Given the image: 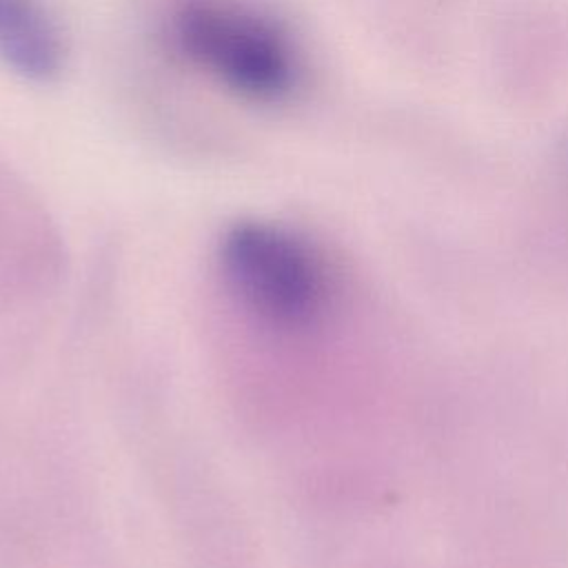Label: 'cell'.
Instances as JSON below:
<instances>
[{
    "instance_id": "1",
    "label": "cell",
    "mask_w": 568,
    "mask_h": 568,
    "mask_svg": "<svg viewBox=\"0 0 568 568\" xmlns=\"http://www.w3.org/2000/svg\"><path fill=\"white\" fill-rule=\"evenodd\" d=\"M178 53L224 91L280 104L302 87L304 60L291 31L244 0H180L169 18Z\"/></svg>"
},
{
    "instance_id": "2",
    "label": "cell",
    "mask_w": 568,
    "mask_h": 568,
    "mask_svg": "<svg viewBox=\"0 0 568 568\" xmlns=\"http://www.w3.org/2000/svg\"><path fill=\"white\" fill-rule=\"evenodd\" d=\"M220 260L242 304L266 324L300 328L322 311V264L288 229L257 220L237 222L222 237Z\"/></svg>"
},
{
    "instance_id": "3",
    "label": "cell",
    "mask_w": 568,
    "mask_h": 568,
    "mask_svg": "<svg viewBox=\"0 0 568 568\" xmlns=\"http://www.w3.org/2000/svg\"><path fill=\"white\" fill-rule=\"evenodd\" d=\"M0 62L29 82L60 73L64 42L44 0H0Z\"/></svg>"
}]
</instances>
